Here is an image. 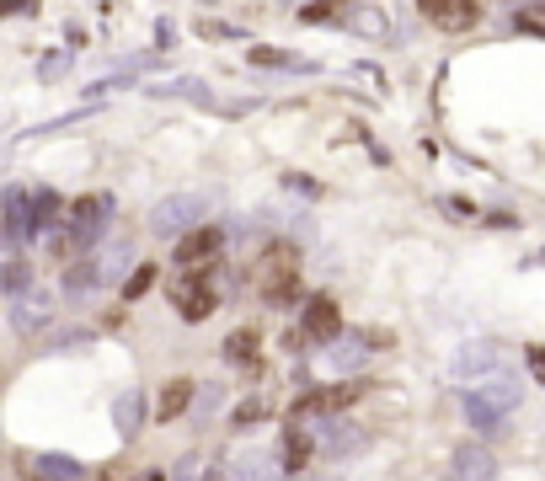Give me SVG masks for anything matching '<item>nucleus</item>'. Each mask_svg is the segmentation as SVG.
<instances>
[{"instance_id":"f257e3e1","label":"nucleus","mask_w":545,"mask_h":481,"mask_svg":"<svg viewBox=\"0 0 545 481\" xmlns=\"http://www.w3.org/2000/svg\"><path fill=\"white\" fill-rule=\"evenodd\" d=\"M300 273H305V262H300V246L294 241H268L262 257H257V268H252L257 294L273 310H289L294 300H300Z\"/></svg>"},{"instance_id":"f03ea898","label":"nucleus","mask_w":545,"mask_h":481,"mask_svg":"<svg viewBox=\"0 0 545 481\" xmlns=\"http://www.w3.org/2000/svg\"><path fill=\"white\" fill-rule=\"evenodd\" d=\"M171 305H177V316L182 321H209L214 316V305H220V289H214V268H188L171 284Z\"/></svg>"},{"instance_id":"7ed1b4c3","label":"nucleus","mask_w":545,"mask_h":481,"mask_svg":"<svg viewBox=\"0 0 545 481\" xmlns=\"http://www.w3.org/2000/svg\"><path fill=\"white\" fill-rule=\"evenodd\" d=\"M225 252V236H220V225H193L188 236L177 241V252H171V262L177 268H214Z\"/></svg>"},{"instance_id":"20e7f679","label":"nucleus","mask_w":545,"mask_h":481,"mask_svg":"<svg viewBox=\"0 0 545 481\" xmlns=\"http://www.w3.org/2000/svg\"><path fill=\"white\" fill-rule=\"evenodd\" d=\"M364 385H369V380H353V385H321V391H305V396L289 407V417L300 423V417H316V412H342V407H353V401L364 396Z\"/></svg>"},{"instance_id":"39448f33","label":"nucleus","mask_w":545,"mask_h":481,"mask_svg":"<svg viewBox=\"0 0 545 481\" xmlns=\"http://www.w3.org/2000/svg\"><path fill=\"white\" fill-rule=\"evenodd\" d=\"M300 332H305V343H332L342 332V310H337L332 294H310L305 310H300Z\"/></svg>"},{"instance_id":"423d86ee","label":"nucleus","mask_w":545,"mask_h":481,"mask_svg":"<svg viewBox=\"0 0 545 481\" xmlns=\"http://www.w3.org/2000/svg\"><path fill=\"white\" fill-rule=\"evenodd\" d=\"M417 11H423L433 27H444V33H471V27L481 22L476 0H417Z\"/></svg>"},{"instance_id":"0eeeda50","label":"nucleus","mask_w":545,"mask_h":481,"mask_svg":"<svg viewBox=\"0 0 545 481\" xmlns=\"http://www.w3.org/2000/svg\"><path fill=\"white\" fill-rule=\"evenodd\" d=\"M188 407H193V380H188V375L166 380L161 396H155V417H161V423H171V417H182Z\"/></svg>"},{"instance_id":"6e6552de","label":"nucleus","mask_w":545,"mask_h":481,"mask_svg":"<svg viewBox=\"0 0 545 481\" xmlns=\"http://www.w3.org/2000/svg\"><path fill=\"white\" fill-rule=\"evenodd\" d=\"M225 359H230V364H257V332H252V327L230 332V337H225Z\"/></svg>"},{"instance_id":"1a4fd4ad","label":"nucleus","mask_w":545,"mask_h":481,"mask_svg":"<svg viewBox=\"0 0 545 481\" xmlns=\"http://www.w3.org/2000/svg\"><path fill=\"white\" fill-rule=\"evenodd\" d=\"M27 481H75V460L49 455V460H38L33 471H27Z\"/></svg>"},{"instance_id":"9d476101","label":"nucleus","mask_w":545,"mask_h":481,"mask_svg":"<svg viewBox=\"0 0 545 481\" xmlns=\"http://www.w3.org/2000/svg\"><path fill=\"white\" fill-rule=\"evenodd\" d=\"M305 460H310V439L300 428H289L284 433V471H305Z\"/></svg>"},{"instance_id":"9b49d317","label":"nucleus","mask_w":545,"mask_h":481,"mask_svg":"<svg viewBox=\"0 0 545 481\" xmlns=\"http://www.w3.org/2000/svg\"><path fill=\"white\" fill-rule=\"evenodd\" d=\"M262 417H268V407H262V401H241L230 423H236V428H252V423H262Z\"/></svg>"},{"instance_id":"f8f14e48","label":"nucleus","mask_w":545,"mask_h":481,"mask_svg":"<svg viewBox=\"0 0 545 481\" xmlns=\"http://www.w3.org/2000/svg\"><path fill=\"white\" fill-rule=\"evenodd\" d=\"M155 284V268H150V262H145V268H139L134 278H129V284H123V300H139V294H145Z\"/></svg>"},{"instance_id":"ddd939ff","label":"nucleus","mask_w":545,"mask_h":481,"mask_svg":"<svg viewBox=\"0 0 545 481\" xmlns=\"http://www.w3.org/2000/svg\"><path fill=\"white\" fill-rule=\"evenodd\" d=\"M337 11H342V0H321V6H305L300 11V22H332Z\"/></svg>"},{"instance_id":"4468645a","label":"nucleus","mask_w":545,"mask_h":481,"mask_svg":"<svg viewBox=\"0 0 545 481\" xmlns=\"http://www.w3.org/2000/svg\"><path fill=\"white\" fill-rule=\"evenodd\" d=\"M519 27L524 33H545V11H519Z\"/></svg>"},{"instance_id":"2eb2a0df","label":"nucleus","mask_w":545,"mask_h":481,"mask_svg":"<svg viewBox=\"0 0 545 481\" xmlns=\"http://www.w3.org/2000/svg\"><path fill=\"white\" fill-rule=\"evenodd\" d=\"M139 481H166V476H161V471H145V476H139Z\"/></svg>"}]
</instances>
